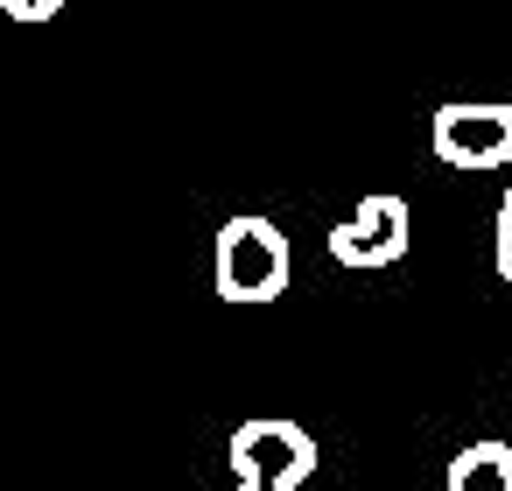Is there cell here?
Masks as SVG:
<instances>
[{
  "instance_id": "cell-1",
  "label": "cell",
  "mask_w": 512,
  "mask_h": 491,
  "mask_svg": "<svg viewBox=\"0 0 512 491\" xmlns=\"http://www.w3.org/2000/svg\"><path fill=\"white\" fill-rule=\"evenodd\" d=\"M218 295L225 302H274L288 295V274H295V253H288V232L260 211H239L218 225Z\"/></svg>"
},
{
  "instance_id": "cell-2",
  "label": "cell",
  "mask_w": 512,
  "mask_h": 491,
  "mask_svg": "<svg viewBox=\"0 0 512 491\" xmlns=\"http://www.w3.org/2000/svg\"><path fill=\"white\" fill-rule=\"evenodd\" d=\"M225 456L239 470L232 491H302L309 470H316V435L295 428V421H281V414H253V421L232 428Z\"/></svg>"
},
{
  "instance_id": "cell-3",
  "label": "cell",
  "mask_w": 512,
  "mask_h": 491,
  "mask_svg": "<svg viewBox=\"0 0 512 491\" xmlns=\"http://www.w3.org/2000/svg\"><path fill=\"white\" fill-rule=\"evenodd\" d=\"M428 141H435L442 169H463V176L512 169V106L505 99H456L428 120Z\"/></svg>"
},
{
  "instance_id": "cell-4",
  "label": "cell",
  "mask_w": 512,
  "mask_h": 491,
  "mask_svg": "<svg viewBox=\"0 0 512 491\" xmlns=\"http://www.w3.org/2000/svg\"><path fill=\"white\" fill-rule=\"evenodd\" d=\"M407 239H414V211H407V197H393V190H372L344 225H330V260L337 267H393L400 253H407Z\"/></svg>"
},
{
  "instance_id": "cell-5",
  "label": "cell",
  "mask_w": 512,
  "mask_h": 491,
  "mask_svg": "<svg viewBox=\"0 0 512 491\" xmlns=\"http://www.w3.org/2000/svg\"><path fill=\"white\" fill-rule=\"evenodd\" d=\"M442 491H512V449H505V442H470V449H456Z\"/></svg>"
},
{
  "instance_id": "cell-6",
  "label": "cell",
  "mask_w": 512,
  "mask_h": 491,
  "mask_svg": "<svg viewBox=\"0 0 512 491\" xmlns=\"http://www.w3.org/2000/svg\"><path fill=\"white\" fill-rule=\"evenodd\" d=\"M491 260H498V274L512 281V176H505V197H498V225H491Z\"/></svg>"
},
{
  "instance_id": "cell-7",
  "label": "cell",
  "mask_w": 512,
  "mask_h": 491,
  "mask_svg": "<svg viewBox=\"0 0 512 491\" xmlns=\"http://www.w3.org/2000/svg\"><path fill=\"white\" fill-rule=\"evenodd\" d=\"M0 8H8L15 22H50V15L64 8V0H0Z\"/></svg>"
}]
</instances>
